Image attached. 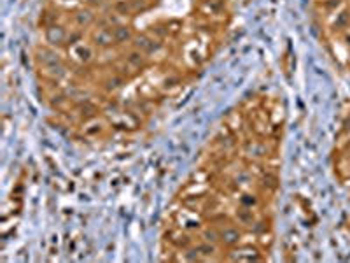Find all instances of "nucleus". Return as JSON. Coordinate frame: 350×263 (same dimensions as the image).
Returning a JSON list of instances; mask_svg holds the SVG:
<instances>
[{"instance_id":"obj_1","label":"nucleus","mask_w":350,"mask_h":263,"mask_svg":"<svg viewBox=\"0 0 350 263\" xmlns=\"http://www.w3.org/2000/svg\"><path fill=\"white\" fill-rule=\"evenodd\" d=\"M222 239H224L228 244H233V242L238 239V235L235 233V231H228V233H224V235H222Z\"/></svg>"},{"instance_id":"obj_2","label":"nucleus","mask_w":350,"mask_h":263,"mask_svg":"<svg viewBox=\"0 0 350 263\" xmlns=\"http://www.w3.org/2000/svg\"><path fill=\"white\" fill-rule=\"evenodd\" d=\"M116 33H117V37H119V39H124V37L128 39V37H130V32H128L126 28H119Z\"/></svg>"}]
</instances>
